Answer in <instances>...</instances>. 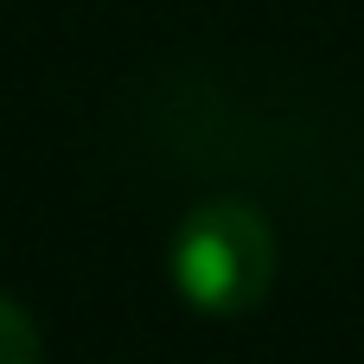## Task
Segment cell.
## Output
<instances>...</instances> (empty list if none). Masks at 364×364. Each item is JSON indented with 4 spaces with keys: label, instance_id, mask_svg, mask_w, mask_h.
Masks as SVG:
<instances>
[{
    "label": "cell",
    "instance_id": "cell-1",
    "mask_svg": "<svg viewBox=\"0 0 364 364\" xmlns=\"http://www.w3.org/2000/svg\"><path fill=\"white\" fill-rule=\"evenodd\" d=\"M166 269H173V288H179L186 307L237 320V314L262 307L269 288H275V269H282L275 224H269L262 205H250L237 192L205 198L179 218Z\"/></svg>",
    "mask_w": 364,
    "mask_h": 364
},
{
    "label": "cell",
    "instance_id": "cell-2",
    "mask_svg": "<svg viewBox=\"0 0 364 364\" xmlns=\"http://www.w3.org/2000/svg\"><path fill=\"white\" fill-rule=\"evenodd\" d=\"M0 364H45V339L13 294H0Z\"/></svg>",
    "mask_w": 364,
    "mask_h": 364
}]
</instances>
